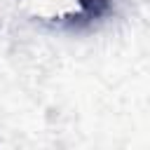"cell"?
<instances>
[{
  "instance_id": "6da1fadb",
  "label": "cell",
  "mask_w": 150,
  "mask_h": 150,
  "mask_svg": "<svg viewBox=\"0 0 150 150\" xmlns=\"http://www.w3.org/2000/svg\"><path fill=\"white\" fill-rule=\"evenodd\" d=\"M77 2H80V7H82L89 16H101V14L105 12V7H108L105 0H77Z\"/></svg>"
}]
</instances>
